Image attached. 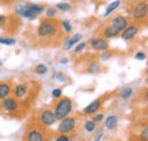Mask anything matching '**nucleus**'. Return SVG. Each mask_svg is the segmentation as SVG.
Wrapping results in <instances>:
<instances>
[{
	"label": "nucleus",
	"mask_w": 148,
	"mask_h": 141,
	"mask_svg": "<svg viewBox=\"0 0 148 141\" xmlns=\"http://www.w3.org/2000/svg\"><path fill=\"white\" fill-rule=\"evenodd\" d=\"M59 29L60 26L57 21H55L54 18H46L41 21L40 25L38 26L37 34L41 39H51V38H55Z\"/></svg>",
	"instance_id": "nucleus-1"
},
{
	"label": "nucleus",
	"mask_w": 148,
	"mask_h": 141,
	"mask_svg": "<svg viewBox=\"0 0 148 141\" xmlns=\"http://www.w3.org/2000/svg\"><path fill=\"white\" fill-rule=\"evenodd\" d=\"M59 100L56 101L55 106H54V114L56 116V120H63L65 117H67L72 109H73V103H72V99L69 98V97H65V96H62L60 98H58Z\"/></svg>",
	"instance_id": "nucleus-2"
},
{
	"label": "nucleus",
	"mask_w": 148,
	"mask_h": 141,
	"mask_svg": "<svg viewBox=\"0 0 148 141\" xmlns=\"http://www.w3.org/2000/svg\"><path fill=\"white\" fill-rule=\"evenodd\" d=\"M148 12V5L147 1H139L137 2L133 8H132V16L134 18V21H141L144 18H146Z\"/></svg>",
	"instance_id": "nucleus-3"
},
{
	"label": "nucleus",
	"mask_w": 148,
	"mask_h": 141,
	"mask_svg": "<svg viewBox=\"0 0 148 141\" xmlns=\"http://www.w3.org/2000/svg\"><path fill=\"white\" fill-rule=\"evenodd\" d=\"M75 125H76L75 118L71 117V116H67V117L60 120V123L57 127V131L60 134H67V133H71L75 129Z\"/></svg>",
	"instance_id": "nucleus-4"
},
{
	"label": "nucleus",
	"mask_w": 148,
	"mask_h": 141,
	"mask_svg": "<svg viewBox=\"0 0 148 141\" xmlns=\"http://www.w3.org/2000/svg\"><path fill=\"white\" fill-rule=\"evenodd\" d=\"M38 118H39L40 124L43 125V126H51L57 121L54 112L50 110V109H43V110H41Z\"/></svg>",
	"instance_id": "nucleus-5"
},
{
	"label": "nucleus",
	"mask_w": 148,
	"mask_h": 141,
	"mask_svg": "<svg viewBox=\"0 0 148 141\" xmlns=\"http://www.w3.org/2000/svg\"><path fill=\"white\" fill-rule=\"evenodd\" d=\"M18 100L14 97V98H12V97H7V98H5V99H2V101H1V108L5 110V112H7V113H13V112H16L17 109H18Z\"/></svg>",
	"instance_id": "nucleus-6"
},
{
	"label": "nucleus",
	"mask_w": 148,
	"mask_h": 141,
	"mask_svg": "<svg viewBox=\"0 0 148 141\" xmlns=\"http://www.w3.org/2000/svg\"><path fill=\"white\" fill-rule=\"evenodd\" d=\"M139 32V25L137 23H133V24H130L128 25L122 32H121V38L124 40V41H129L132 40L136 35L138 34Z\"/></svg>",
	"instance_id": "nucleus-7"
},
{
	"label": "nucleus",
	"mask_w": 148,
	"mask_h": 141,
	"mask_svg": "<svg viewBox=\"0 0 148 141\" xmlns=\"http://www.w3.org/2000/svg\"><path fill=\"white\" fill-rule=\"evenodd\" d=\"M111 25L117 31V32L121 33V32L129 25V23H128V18L124 17V16H122V15H119V16H116V17H114L113 19H112Z\"/></svg>",
	"instance_id": "nucleus-8"
},
{
	"label": "nucleus",
	"mask_w": 148,
	"mask_h": 141,
	"mask_svg": "<svg viewBox=\"0 0 148 141\" xmlns=\"http://www.w3.org/2000/svg\"><path fill=\"white\" fill-rule=\"evenodd\" d=\"M91 48L96 51H105L108 49V42L106 39L104 38H96V39H91L90 41Z\"/></svg>",
	"instance_id": "nucleus-9"
},
{
	"label": "nucleus",
	"mask_w": 148,
	"mask_h": 141,
	"mask_svg": "<svg viewBox=\"0 0 148 141\" xmlns=\"http://www.w3.org/2000/svg\"><path fill=\"white\" fill-rule=\"evenodd\" d=\"M101 106H103V98L95 99L91 104H89L83 109V114H86V115H95L101 108Z\"/></svg>",
	"instance_id": "nucleus-10"
},
{
	"label": "nucleus",
	"mask_w": 148,
	"mask_h": 141,
	"mask_svg": "<svg viewBox=\"0 0 148 141\" xmlns=\"http://www.w3.org/2000/svg\"><path fill=\"white\" fill-rule=\"evenodd\" d=\"M26 140L27 141H45V134L43 132L37 129V127H33V129H30L26 133Z\"/></svg>",
	"instance_id": "nucleus-11"
},
{
	"label": "nucleus",
	"mask_w": 148,
	"mask_h": 141,
	"mask_svg": "<svg viewBox=\"0 0 148 141\" xmlns=\"http://www.w3.org/2000/svg\"><path fill=\"white\" fill-rule=\"evenodd\" d=\"M27 91H29V88H27V84H26V83H19V84H17V86L14 88V90H12V92L14 93V97H15L16 99L24 98V97L26 96Z\"/></svg>",
	"instance_id": "nucleus-12"
},
{
	"label": "nucleus",
	"mask_w": 148,
	"mask_h": 141,
	"mask_svg": "<svg viewBox=\"0 0 148 141\" xmlns=\"http://www.w3.org/2000/svg\"><path fill=\"white\" fill-rule=\"evenodd\" d=\"M12 86L8 82H0V100L9 97L12 93Z\"/></svg>",
	"instance_id": "nucleus-13"
},
{
	"label": "nucleus",
	"mask_w": 148,
	"mask_h": 141,
	"mask_svg": "<svg viewBox=\"0 0 148 141\" xmlns=\"http://www.w3.org/2000/svg\"><path fill=\"white\" fill-rule=\"evenodd\" d=\"M82 39V34H80V33H76V34H74L71 39H69L66 42H65V46H64V49L65 50H70L72 47H73L75 43H77L80 40Z\"/></svg>",
	"instance_id": "nucleus-14"
},
{
	"label": "nucleus",
	"mask_w": 148,
	"mask_h": 141,
	"mask_svg": "<svg viewBox=\"0 0 148 141\" xmlns=\"http://www.w3.org/2000/svg\"><path fill=\"white\" fill-rule=\"evenodd\" d=\"M119 34H120V32H117L112 25H108V26L104 27V30H103V35L105 36V39H106V38H107V39L116 38Z\"/></svg>",
	"instance_id": "nucleus-15"
},
{
	"label": "nucleus",
	"mask_w": 148,
	"mask_h": 141,
	"mask_svg": "<svg viewBox=\"0 0 148 141\" xmlns=\"http://www.w3.org/2000/svg\"><path fill=\"white\" fill-rule=\"evenodd\" d=\"M117 122H119V117L116 115H110V116H107V118L105 121V126L108 130H113L117 125Z\"/></svg>",
	"instance_id": "nucleus-16"
},
{
	"label": "nucleus",
	"mask_w": 148,
	"mask_h": 141,
	"mask_svg": "<svg viewBox=\"0 0 148 141\" xmlns=\"http://www.w3.org/2000/svg\"><path fill=\"white\" fill-rule=\"evenodd\" d=\"M120 3H121V0H115V1L111 2V3L107 6L106 12L104 13V17H108V16L111 15V14L114 12V10H115V9H117V7L120 6Z\"/></svg>",
	"instance_id": "nucleus-17"
},
{
	"label": "nucleus",
	"mask_w": 148,
	"mask_h": 141,
	"mask_svg": "<svg viewBox=\"0 0 148 141\" xmlns=\"http://www.w3.org/2000/svg\"><path fill=\"white\" fill-rule=\"evenodd\" d=\"M132 93H133V89L131 87H125V88L121 89L119 91V96L122 99H129L130 97L132 96Z\"/></svg>",
	"instance_id": "nucleus-18"
},
{
	"label": "nucleus",
	"mask_w": 148,
	"mask_h": 141,
	"mask_svg": "<svg viewBox=\"0 0 148 141\" xmlns=\"http://www.w3.org/2000/svg\"><path fill=\"white\" fill-rule=\"evenodd\" d=\"M16 43V40L8 36H0V44L3 46H14Z\"/></svg>",
	"instance_id": "nucleus-19"
},
{
	"label": "nucleus",
	"mask_w": 148,
	"mask_h": 141,
	"mask_svg": "<svg viewBox=\"0 0 148 141\" xmlns=\"http://www.w3.org/2000/svg\"><path fill=\"white\" fill-rule=\"evenodd\" d=\"M56 9H58L60 12H69L72 9V6L67 2H59L56 5Z\"/></svg>",
	"instance_id": "nucleus-20"
},
{
	"label": "nucleus",
	"mask_w": 148,
	"mask_h": 141,
	"mask_svg": "<svg viewBox=\"0 0 148 141\" xmlns=\"http://www.w3.org/2000/svg\"><path fill=\"white\" fill-rule=\"evenodd\" d=\"M88 72L91 73V74L99 73V72H100V65H99V63H96V62L91 63V64L89 65V67H88Z\"/></svg>",
	"instance_id": "nucleus-21"
},
{
	"label": "nucleus",
	"mask_w": 148,
	"mask_h": 141,
	"mask_svg": "<svg viewBox=\"0 0 148 141\" xmlns=\"http://www.w3.org/2000/svg\"><path fill=\"white\" fill-rule=\"evenodd\" d=\"M34 72L39 74V75H43V74H46L47 72H48V68H47V66L45 65V64H39L36 66V68H34Z\"/></svg>",
	"instance_id": "nucleus-22"
},
{
	"label": "nucleus",
	"mask_w": 148,
	"mask_h": 141,
	"mask_svg": "<svg viewBox=\"0 0 148 141\" xmlns=\"http://www.w3.org/2000/svg\"><path fill=\"white\" fill-rule=\"evenodd\" d=\"M62 27L64 29V31H65L66 33H70V32L72 31V24H71V22H70L69 19H64V21L62 22Z\"/></svg>",
	"instance_id": "nucleus-23"
},
{
	"label": "nucleus",
	"mask_w": 148,
	"mask_h": 141,
	"mask_svg": "<svg viewBox=\"0 0 148 141\" xmlns=\"http://www.w3.org/2000/svg\"><path fill=\"white\" fill-rule=\"evenodd\" d=\"M84 129L87 132H93L96 129V123L93 121H87L84 123Z\"/></svg>",
	"instance_id": "nucleus-24"
},
{
	"label": "nucleus",
	"mask_w": 148,
	"mask_h": 141,
	"mask_svg": "<svg viewBox=\"0 0 148 141\" xmlns=\"http://www.w3.org/2000/svg\"><path fill=\"white\" fill-rule=\"evenodd\" d=\"M45 10H46V16H47V18L56 17V8H54V7H48Z\"/></svg>",
	"instance_id": "nucleus-25"
},
{
	"label": "nucleus",
	"mask_w": 148,
	"mask_h": 141,
	"mask_svg": "<svg viewBox=\"0 0 148 141\" xmlns=\"http://www.w3.org/2000/svg\"><path fill=\"white\" fill-rule=\"evenodd\" d=\"M140 140L141 141H147L148 140V127L145 126L143 129V131L140 132Z\"/></svg>",
	"instance_id": "nucleus-26"
},
{
	"label": "nucleus",
	"mask_w": 148,
	"mask_h": 141,
	"mask_svg": "<svg viewBox=\"0 0 148 141\" xmlns=\"http://www.w3.org/2000/svg\"><path fill=\"white\" fill-rule=\"evenodd\" d=\"M51 96H53V98H55V99H58V98H60L62 96H63V91H62V89H54L53 91H51Z\"/></svg>",
	"instance_id": "nucleus-27"
},
{
	"label": "nucleus",
	"mask_w": 148,
	"mask_h": 141,
	"mask_svg": "<svg viewBox=\"0 0 148 141\" xmlns=\"http://www.w3.org/2000/svg\"><path fill=\"white\" fill-rule=\"evenodd\" d=\"M111 57H112V53H111V51H107V50H105L104 53L100 55L101 60H108Z\"/></svg>",
	"instance_id": "nucleus-28"
},
{
	"label": "nucleus",
	"mask_w": 148,
	"mask_h": 141,
	"mask_svg": "<svg viewBox=\"0 0 148 141\" xmlns=\"http://www.w3.org/2000/svg\"><path fill=\"white\" fill-rule=\"evenodd\" d=\"M103 118H104V114L99 113V114H96V115H93L92 121L95 122V123H99V122H100Z\"/></svg>",
	"instance_id": "nucleus-29"
},
{
	"label": "nucleus",
	"mask_w": 148,
	"mask_h": 141,
	"mask_svg": "<svg viewBox=\"0 0 148 141\" xmlns=\"http://www.w3.org/2000/svg\"><path fill=\"white\" fill-rule=\"evenodd\" d=\"M134 58H136L137 60L143 62V60H145V59H146V53H143V51H139V53H137V55L134 56Z\"/></svg>",
	"instance_id": "nucleus-30"
},
{
	"label": "nucleus",
	"mask_w": 148,
	"mask_h": 141,
	"mask_svg": "<svg viewBox=\"0 0 148 141\" xmlns=\"http://www.w3.org/2000/svg\"><path fill=\"white\" fill-rule=\"evenodd\" d=\"M86 46H87V42H82V43H79V44L75 47L74 51H75V53H80V51H82V50L86 48Z\"/></svg>",
	"instance_id": "nucleus-31"
},
{
	"label": "nucleus",
	"mask_w": 148,
	"mask_h": 141,
	"mask_svg": "<svg viewBox=\"0 0 148 141\" xmlns=\"http://www.w3.org/2000/svg\"><path fill=\"white\" fill-rule=\"evenodd\" d=\"M70 140V138L66 136V134H60V136H58L57 138H56L55 141H69Z\"/></svg>",
	"instance_id": "nucleus-32"
},
{
	"label": "nucleus",
	"mask_w": 148,
	"mask_h": 141,
	"mask_svg": "<svg viewBox=\"0 0 148 141\" xmlns=\"http://www.w3.org/2000/svg\"><path fill=\"white\" fill-rule=\"evenodd\" d=\"M6 22H7V17L3 16V15H0V26H2L3 24H6Z\"/></svg>",
	"instance_id": "nucleus-33"
},
{
	"label": "nucleus",
	"mask_w": 148,
	"mask_h": 141,
	"mask_svg": "<svg viewBox=\"0 0 148 141\" xmlns=\"http://www.w3.org/2000/svg\"><path fill=\"white\" fill-rule=\"evenodd\" d=\"M69 63V59L67 58H62L60 59V64H67Z\"/></svg>",
	"instance_id": "nucleus-34"
},
{
	"label": "nucleus",
	"mask_w": 148,
	"mask_h": 141,
	"mask_svg": "<svg viewBox=\"0 0 148 141\" xmlns=\"http://www.w3.org/2000/svg\"><path fill=\"white\" fill-rule=\"evenodd\" d=\"M3 65V62H2V59H0V67Z\"/></svg>",
	"instance_id": "nucleus-35"
},
{
	"label": "nucleus",
	"mask_w": 148,
	"mask_h": 141,
	"mask_svg": "<svg viewBox=\"0 0 148 141\" xmlns=\"http://www.w3.org/2000/svg\"><path fill=\"white\" fill-rule=\"evenodd\" d=\"M69 141H73V140H71V139H70V140H69Z\"/></svg>",
	"instance_id": "nucleus-36"
},
{
	"label": "nucleus",
	"mask_w": 148,
	"mask_h": 141,
	"mask_svg": "<svg viewBox=\"0 0 148 141\" xmlns=\"http://www.w3.org/2000/svg\"><path fill=\"white\" fill-rule=\"evenodd\" d=\"M96 141H98V140H96Z\"/></svg>",
	"instance_id": "nucleus-37"
}]
</instances>
